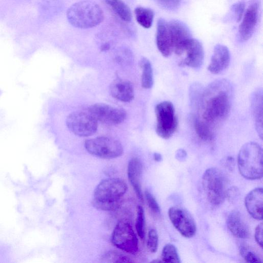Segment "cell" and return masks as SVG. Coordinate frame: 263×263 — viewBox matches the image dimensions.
<instances>
[{
	"mask_svg": "<svg viewBox=\"0 0 263 263\" xmlns=\"http://www.w3.org/2000/svg\"><path fill=\"white\" fill-rule=\"evenodd\" d=\"M262 90L261 88L255 90L251 97V106L257 133L262 138Z\"/></svg>",
	"mask_w": 263,
	"mask_h": 263,
	"instance_id": "cell-21",
	"label": "cell"
},
{
	"mask_svg": "<svg viewBox=\"0 0 263 263\" xmlns=\"http://www.w3.org/2000/svg\"><path fill=\"white\" fill-rule=\"evenodd\" d=\"M142 172V164L137 158L130 160L127 166V176L137 196L143 201V197L141 190L140 179Z\"/></svg>",
	"mask_w": 263,
	"mask_h": 263,
	"instance_id": "cell-20",
	"label": "cell"
},
{
	"mask_svg": "<svg viewBox=\"0 0 263 263\" xmlns=\"http://www.w3.org/2000/svg\"><path fill=\"white\" fill-rule=\"evenodd\" d=\"M145 196L147 204L151 210L156 214H159L160 212V207L155 197L148 191H145Z\"/></svg>",
	"mask_w": 263,
	"mask_h": 263,
	"instance_id": "cell-31",
	"label": "cell"
},
{
	"mask_svg": "<svg viewBox=\"0 0 263 263\" xmlns=\"http://www.w3.org/2000/svg\"><path fill=\"white\" fill-rule=\"evenodd\" d=\"M246 208L250 215L257 220L262 219L263 190L257 187L250 191L245 200Z\"/></svg>",
	"mask_w": 263,
	"mask_h": 263,
	"instance_id": "cell-17",
	"label": "cell"
},
{
	"mask_svg": "<svg viewBox=\"0 0 263 263\" xmlns=\"http://www.w3.org/2000/svg\"><path fill=\"white\" fill-rule=\"evenodd\" d=\"M168 214L172 224L182 236L191 238L195 234L196 223L187 210L180 206H174L169 209Z\"/></svg>",
	"mask_w": 263,
	"mask_h": 263,
	"instance_id": "cell-10",
	"label": "cell"
},
{
	"mask_svg": "<svg viewBox=\"0 0 263 263\" xmlns=\"http://www.w3.org/2000/svg\"><path fill=\"white\" fill-rule=\"evenodd\" d=\"M154 158L156 161H160L162 160V156L160 154L155 153L154 154Z\"/></svg>",
	"mask_w": 263,
	"mask_h": 263,
	"instance_id": "cell-37",
	"label": "cell"
},
{
	"mask_svg": "<svg viewBox=\"0 0 263 263\" xmlns=\"http://www.w3.org/2000/svg\"><path fill=\"white\" fill-rule=\"evenodd\" d=\"M66 124L72 133L80 137L92 135L98 127L97 120L89 111H78L71 113L67 118Z\"/></svg>",
	"mask_w": 263,
	"mask_h": 263,
	"instance_id": "cell-9",
	"label": "cell"
},
{
	"mask_svg": "<svg viewBox=\"0 0 263 263\" xmlns=\"http://www.w3.org/2000/svg\"><path fill=\"white\" fill-rule=\"evenodd\" d=\"M109 48V46L107 44H105L102 47V49L103 50H107Z\"/></svg>",
	"mask_w": 263,
	"mask_h": 263,
	"instance_id": "cell-38",
	"label": "cell"
},
{
	"mask_svg": "<svg viewBox=\"0 0 263 263\" xmlns=\"http://www.w3.org/2000/svg\"><path fill=\"white\" fill-rule=\"evenodd\" d=\"M111 242L118 249L135 254L138 251V240L132 225L127 221L119 222L114 229Z\"/></svg>",
	"mask_w": 263,
	"mask_h": 263,
	"instance_id": "cell-8",
	"label": "cell"
},
{
	"mask_svg": "<svg viewBox=\"0 0 263 263\" xmlns=\"http://www.w3.org/2000/svg\"><path fill=\"white\" fill-rule=\"evenodd\" d=\"M156 1L162 8L174 10L179 7L181 0H156Z\"/></svg>",
	"mask_w": 263,
	"mask_h": 263,
	"instance_id": "cell-32",
	"label": "cell"
},
{
	"mask_svg": "<svg viewBox=\"0 0 263 263\" xmlns=\"http://www.w3.org/2000/svg\"><path fill=\"white\" fill-rule=\"evenodd\" d=\"M136 229L139 237L143 239L145 236V216L143 209L141 205L137 206Z\"/></svg>",
	"mask_w": 263,
	"mask_h": 263,
	"instance_id": "cell-27",
	"label": "cell"
},
{
	"mask_svg": "<svg viewBox=\"0 0 263 263\" xmlns=\"http://www.w3.org/2000/svg\"><path fill=\"white\" fill-rule=\"evenodd\" d=\"M233 158L231 157H229L227 159L226 163L227 164V166L229 167V169H230L233 165Z\"/></svg>",
	"mask_w": 263,
	"mask_h": 263,
	"instance_id": "cell-36",
	"label": "cell"
},
{
	"mask_svg": "<svg viewBox=\"0 0 263 263\" xmlns=\"http://www.w3.org/2000/svg\"><path fill=\"white\" fill-rule=\"evenodd\" d=\"M67 18L75 27L87 29L100 24L104 19V14L95 2L85 0L71 5L67 11Z\"/></svg>",
	"mask_w": 263,
	"mask_h": 263,
	"instance_id": "cell-2",
	"label": "cell"
},
{
	"mask_svg": "<svg viewBox=\"0 0 263 263\" xmlns=\"http://www.w3.org/2000/svg\"><path fill=\"white\" fill-rule=\"evenodd\" d=\"M110 91L113 97L124 102H130L134 97L133 85L126 80H115L110 84Z\"/></svg>",
	"mask_w": 263,
	"mask_h": 263,
	"instance_id": "cell-19",
	"label": "cell"
},
{
	"mask_svg": "<svg viewBox=\"0 0 263 263\" xmlns=\"http://www.w3.org/2000/svg\"><path fill=\"white\" fill-rule=\"evenodd\" d=\"M173 51L178 55H182L192 40L191 32L182 22L173 20L168 23Z\"/></svg>",
	"mask_w": 263,
	"mask_h": 263,
	"instance_id": "cell-12",
	"label": "cell"
},
{
	"mask_svg": "<svg viewBox=\"0 0 263 263\" xmlns=\"http://www.w3.org/2000/svg\"><path fill=\"white\" fill-rule=\"evenodd\" d=\"M84 146L91 155L103 159L116 158L123 153V146L119 141L106 137L87 140Z\"/></svg>",
	"mask_w": 263,
	"mask_h": 263,
	"instance_id": "cell-6",
	"label": "cell"
},
{
	"mask_svg": "<svg viewBox=\"0 0 263 263\" xmlns=\"http://www.w3.org/2000/svg\"><path fill=\"white\" fill-rule=\"evenodd\" d=\"M238 167L244 178L256 180L262 177V151L254 142L245 143L239 150L237 157Z\"/></svg>",
	"mask_w": 263,
	"mask_h": 263,
	"instance_id": "cell-3",
	"label": "cell"
},
{
	"mask_svg": "<svg viewBox=\"0 0 263 263\" xmlns=\"http://www.w3.org/2000/svg\"><path fill=\"white\" fill-rule=\"evenodd\" d=\"M135 15L137 22L145 28L151 27L154 17L153 11L147 8L138 7L135 9Z\"/></svg>",
	"mask_w": 263,
	"mask_h": 263,
	"instance_id": "cell-24",
	"label": "cell"
},
{
	"mask_svg": "<svg viewBox=\"0 0 263 263\" xmlns=\"http://www.w3.org/2000/svg\"><path fill=\"white\" fill-rule=\"evenodd\" d=\"M158 236L156 230L154 229H151L148 233L147 247L149 251L152 253H155L158 249Z\"/></svg>",
	"mask_w": 263,
	"mask_h": 263,
	"instance_id": "cell-28",
	"label": "cell"
},
{
	"mask_svg": "<svg viewBox=\"0 0 263 263\" xmlns=\"http://www.w3.org/2000/svg\"><path fill=\"white\" fill-rule=\"evenodd\" d=\"M118 16L126 22L132 20L131 11L128 6L122 0H105Z\"/></svg>",
	"mask_w": 263,
	"mask_h": 263,
	"instance_id": "cell-23",
	"label": "cell"
},
{
	"mask_svg": "<svg viewBox=\"0 0 263 263\" xmlns=\"http://www.w3.org/2000/svg\"><path fill=\"white\" fill-rule=\"evenodd\" d=\"M140 65L142 69V86L144 88H151L153 85V74L151 63L147 59L143 58L140 61Z\"/></svg>",
	"mask_w": 263,
	"mask_h": 263,
	"instance_id": "cell-25",
	"label": "cell"
},
{
	"mask_svg": "<svg viewBox=\"0 0 263 263\" xmlns=\"http://www.w3.org/2000/svg\"><path fill=\"white\" fill-rule=\"evenodd\" d=\"M157 119L156 132L163 138L168 139L176 132L178 125L173 104L170 101H163L155 107Z\"/></svg>",
	"mask_w": 263,
	"mask_h": 263,
	"instance_id": "cell-5",
	"label": "cell"
},
{
	"mask_svg": "<svg viewBox=\"0 0 263 263\" xmlns=\"http://www.w3.org/2000/svg\"><path fill=\"white\" fill-rule=\"evenodd\" d=\"M240 252L244 259L248 262L259 263L262 262L257 255L245 247H241Z\"/></svg>",
	"mask_w": 263,
	"mask_h": 263,
	"instance_id": "cell-29",
	"label": "cell"
},
{
	"mask_svg": "<svg viewBox=\"0 0 263 263\" xmlns=\"http://www.w3.org/2000/svg\"><path fill=\"white\" fill-rule=\"evenodd\" d=\"M194 124L196 133L201 140L205 142H211L214 140L215 134L213 127L198 117L195 118Z\"/></svg>",
	"mask_w": 263,
	"mask_h": 263,
	"instance_id": "cell-22",
	"label": "cell"
},
{
	"mask_svg": "<svg viewBox=\"0 0 263 263\" xmlns=\"http://www.w3.org/2000/svg\"><path fill=\"white\" fill-rule=\"evenodd\" d=\"M92 204L96 209L99 210L107 211H114L119 207L121 201L113 203H105L93 200Z\"/></svg>",
	"mask_w": 263,
	"mask_h": 263,
	"instance_id": "cell-30",
	"label": "cell"
},
{
	"mask_svg": "<svg viewBox=\"0 0 263 263\" xmlns=\"http://www.w3.org/2000/svg\"><path fill=\"white\" fill-rule=\"evenodd\" d=\"M161 258L165 262H180V258L176 248L171 243L166 244L163 248Z\"/></svg>",
	"mask_w": 263,
	"mask_h": 263,
	"instance_id": "cell-26",
	"label": "cell"
},
{
	"mask_svg": "<svg viewBox=\"0 0 263 263\" xmlns=\"http://www.w3.org/2000/svg\"><path fill=\"white\" fill-rule=\"evenodd\" d=\"M156 43L158 50L164 57H168L173 52L168 23L162 18L157 22Z\"/></svg>",
	"mask_w": 263,
	"mask_h": 263,
	"instance_id": "cell-16",
	"label": "cell"
},
{
	"mask_svg": "<svg viewBox=\"0 0 263 263\" xmlns=\"http://www.w3.org/2000/svg\"><path fill=\"white\" fill-rule=\"evenodd\" d=\"M228 229L235 237L239 238H247L250 232L248 226L241 214L237 211L230 213L227 220Z\"/></svg>",
	"mask_w": 263,
	"mask_h": 263,
	"instance_id": "cell-18",
	"label": "cell"
},
{
	"mask_svg": "<svg viewBox=\"0 0 263 263\" xmlns=\"http://www.w3.org/2000/svg\"><path fill=\"white\" fill-rule=\"evenodd\" d=\"M184 52L186 57L179 63L180 66L198 68L202 65L204 60V51L199 41L192 38Z\"/></svg>",
	"mask_w": 263,
	"mask_h": 263,
	"instance_id": "cell-13",
	"label": "cell"
},
{
	"mask_svg": "<svg viewBox=\"0 0 263 263\" xmlns=\"http://www.w3.org/2000/svg\"><path fill=\"white\" fill-rule=\"evenodd\" d=\"M255 239L260 247H262V223L259 224L255 229Z\"/></svg>",
	"mask_w": 263,
	"mask_h": 263,
	"instance_id": "cell-34",
	"label": "cell"
},
{
	"mask_svg": "<svg viewBox=\"0 0 263 263\" xmlns=\"http://www.w3.org/2000/svg\"><path fill=\"white\" fill-rule=\"evenodd\" d=\"M258 15V5L256 3L253 4L247 9L239 27L241 40L247 41L252 36L257 23Z\"/></svg>",
	"mask_w": 263,
	"mask_h": 263,
	"instance_id": "cell-14",
	"label": "cell"
},
{
	"mask_svg": "<svg viewBox=\"0 0 263 263\" xmlns=\"http://www.w3.org/2000/svg\"><path fill=\"white\" fill-rule=\"evenodd\" d=\"M88 111L98 121L106 124L115 125L122 122L126 117L123 108L104 103H97L89 108Z\"/></svg>",
	"mask_w": 263,
	"mask_h": 263,
	"instance_id": "cell-11",
	"label": "cell"
},
{
	"mask_svg": "<svg viewBox=\"0 0 263 263\" xmlns=\"http://www.w3.org/2000/svg\"><path fill=\"white\" fill-rule=\"evenodd\" d=\"M127 190V184L123 180L116 178L106 179L96 186L93 200L105 203L121 201Z\"/></svg>",
	"mask_w": 263,
	"mask_h": 263,
	"instance_id": "cell-7",
	"label": "cell"
},
{
	"mask_svg": "<svg viewBox=\"0 0 263 263\" xmlns=\"http://www.w3.org/2000/svg\"><path fill=\"white\" fill-rule=\"evenodd\" d=\"M203 190L209 202L213 205L221 204L226 197V180L224 174L218 168L206 170L202 176Z\"/></svg>",
	"mask_w": 263,
	"mask_h": 263,
	"instance_id": "cell-4",
	"label": "cell"
},
{
	"mask_svg": "<svg viewBox=\"0 0 263 263\" xmlns=\"http://www.w3.org/2000/svg\"><path fill=\"white\" fill-rule=\"evenodd\" d=\"M245 4L243 2H238L232 6V10L235 14L237 21L241 20L245 10Z\"/></svg>",
	"mask_w": 263,
	"mask_h": 263,
	"instance_id": "cell-33",
	"label": "cell"
},
{
	"mask_svg": "<svg viewBox=\"0 0 263 263\" xmlns=\"http://www.w3.org/2000/svg\"><path fill=\"white\" fill-rule=\"evenodd\" d=\"M238 191L234 187L227 190L226 197L229 198L230 200H232L234 197L237 195Z\"/></svg>",
	"mask_w": 263,
	"mask_h": 263,
	"instance_id": "cell-35",
	"label": "cell"
},
{
	"mask_svg": "<svg viewBox=\"0 0 263 263\" xmlns=\"http://www.w3.org/2000/svg\"><path fill=\"white\" fill-rule=\"evenodd\" d=\"M230 61V55L228 48L224 45L217 44L214 47L208 69L212 73L219 74L228 67Z\"/></svg>",
	"mask_w": 263,
	"mask_h": 263,
	"instance_id": "cell-15",
	"label": "cell"
},
{
	"mask_svg": "<svg viewBox=\"0 0 263 263\" xmlns=\"http://www.w3.org/2000/svg\"><path fill=\"white\" fill-rule=\"evenodd\" d=\"M233 87L226 79H219L202 90L198 106L201 120L213 127L229 115L233 99Z\"/></svg>",
	"mask_w": 263,
	"mask_h": 263,
	"instance_id": "cell-1",
	"label": "cell"
}]
</instances>
